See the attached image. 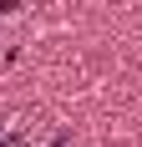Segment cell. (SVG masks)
Listing matches in <instances>:
<instances>
[{
	"label": "cell",
	"instance_id": "cell-1",
	"mask_svg": "<svg viewBox=\"0 0 142 147\" xmlns=\"http://www.w3.org/2000/svg\"><path fill=\"white\" fill-rule=\"evenodd\" d=\"M0 147H26V137L20 132H0Z\"/></svg>",
	"mask_w": 142,
	"mask_h": 147
},
{
	"label": "cell",
	"instance_id": "cell-2",
	"mask_svg": "<svg viewBox=\"0 0 142 147\" xmlns=\"http://www.w3.org/2000/svg\"><path fill=\"white\" fill-rule=\"evenodd\" d=\"M51 147H76V142H71V132H56V137H51Z\"/></svg>",
	"mask_w": 142,
	"mask_h": 147
},
{
	"label": "cell",
	"instance_id": "cell-3",
	"mask_svg": "<svg viewBox=\"0 0 142 147\" xmlns=\"http://www.w3.org/2000/svg\"><path fill=\"white\" fill-rule=\"evenodd\" d=\"M20 10V5H15V0H0V15H15Z\"/></svg>",
	"mask_w": 142,
	"mask_h": 147
}]
</instances>
